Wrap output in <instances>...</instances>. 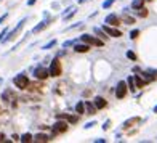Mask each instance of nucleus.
<instances>
[{"label":"nucleus","instance_id":"f257e3e1","mask_svg":"<svg viewBox=\"0 0 157 143\" xmlns=\"http://www.w3.org/2000/svg\"><path fill=\"white\" fill-rule=\"evenodd\" d=\"M13 82H15V85L18 88H27V85H29V79H27L26 74H18V76L13 79Z\"/></svg>","mask_w":157,"mask_h":143},{"label":"nucleus","instance_id":"f03ea898","mask_svg":"<svg viewBox=\"0 0 157 143\" xmlns=\"http://www.w3.org/2000/svg\"><path fill=\"white\" fill-rule=\"evenodd\" d=\"M48 71H50V76H53V77L61 76V71H63V68H61V61L59 60H53L52 64H50Z\"/></svg>","mask_w":157,"mask_h":143},{"label":"nucleus","instance_id":"7ed1b4c3","mask_svg":"<svg viewBox=\"0 0 157 143\" xmlns=\"http://www.w3.org/2000/svg\"><path fill=\"white\" fill-rule=\"evenodd\" d=\"M127 90H128V84L124 82V80H120V82L117 84V87H115V97L124 98L125 95H127Z\"/></svg>","mask_w":157,"mask_h":143},{"label":"nucleus","instance_id":"20e7f679","mask_svg":"<svg viewBox=\"0 0 157 143\" xmlns=\"http://www.w3.org/2000/svg\"><path fill=\"white\" fill-rule=\"evenodd\" d=\"M80 40H82V42H85V43H90V45L103 47V42H101V40H98V39H95V37L90 36V34H83V36L80 37Z\"/></svg>","mask_w":157,"mask_h":143},{"label":"nucleus","instance_id":"39448f33","mask_svg":"<svg viewBox=\"0 0 157 143\" xmlns=\"http://www.w3.org/2000/svg\"><path fill=\"white\" fill-rule=\"evenodd\" d=\"M103 31L107 36H111V37H120L122 36V32L119 29H115V28H112V26H109V24H104L103 26Z\"/></svg>","mask_w":157,"mask_h":143},{"label":"nucleus","instance_id":"423d86ee","mask_svg":"<svg viewBox=\"0 0 157 143\" xmlns=\"http://www.w3.org/2000/svg\"><path fill=\"white\" fill-rule=\"evenodd\" d=\"M66 130H67V124H66V122H61V121L54 122L53 134H61V132H66Z\"/></svg>","mask_w":157,"mask_h":143},{"label":"nucleus","instance_id":"0eeeda50","mask_svg":"<svg viewBox=\"0 0 157 143\" xmlns=\"http://www.w3.org/2000/svg\"><path fill=\"white\" fill-rule=\"evenodd\" d=\"M34 74H35V77L37 79H47V77L50 76V71H47V69H43V68H37L35 71H34Z\"/></svg>","mask_w":157,"mask_h":143},{"label":"nucleus","instance_id":"6e6552de","mask_svg":"<svg viewBox=\"0 0 157 143\" xmlns=\"http://www.w3.org/2000/svg\"><path fill=\"white\" fill-rule=\"evenodd\" d=\"M104 23H106V24H109V26H117L119 24V16L114 15V13H111V15L106 16Z\"/></svg>","mask_w":157,"mask_h":143},{"label":"nucleus","instance_id":"1a4fd4ad","mask_svg":"<svg viewBox=\"0 0 157 143\" xmlns=\"http://www.w3.org/2000/svg\"><path fill=\"white\" fill-rule=\"evenodd\" d=\"M74 50H76L77 53H85L90 50V43H77L76 47H74Z\"/></svg>","mask_w":157,"mask_h":143},{"label":"nucleus","instance_id":"9d476101","mask_svg":"<svg viewBox=\"0 0 157 143\" xmlns=\"http://www.w3.org/2000/svg\"><path fill=\"white\" fill-rule=\"evenodd\" d=\"M95 105H96L98 110H103V108H104L107 103H106V100H104L103 97H96V98H95Z\"/></svg>","mask_w":157,"mask_h":143},{"label":"nucleus","instance_id":"9b49d317","mask_svg":"<svg viewBox=\"0 0 157 143\" xmlns=\"http://www.w3.org/2000/svg\"><path fill=\"white\" fill-rule=\"evenodd\" d=\"M85 106H87V113H88V114H95V113H96V110H98L96 105H91L90 101H87V103H85Z\"/></svg>","mask_w":157,"mask_h":143},{"label":"nucleus","instance_id":"f8f14e48","mask_svg":"<svg viewBox=\"0 0 157 143\" xmlns=\"http://www.w3.org/2000/svg\"><path fill=\"white\" fill-rule=\"evenodd\" d=\"M127 84H128V88H130V90L132 92H135L136 90V82H135V77H128V79H127Z\"/></svg>","mask_w":157,"mask_h":143},{"label":"nucleus","instance_id":"ddd939ff","mask_svg":"<svg viewBox=\"0 0 157 143\" xmlns=\"http://www.w3.org/2000/svg\"><path fill=\"white\" fill-rule=\"evenodd\" d=\"M34 138H35V142H50V140H52L48 135H43V134H37Z\"/></svg>","mask_w":157,"mask_h":143},{"label":"nucleus","instance_id":"4468645a","mask_svg":"<svg viewBox=\"0 0 157 143\" xmlns=\"http://www.w3.org/2000/svg\"><path fill=\"white\" fill-rule=\"evenodd\" d=\"M85 108H87V106H85L83 101H78V103L76 105V111H77L78 114H83L85 113Z\"/></svg>","mask_w":157,"mask_h":143},{"label":"nucleus","instance_id":"2eb2a0df","mask_svg":"<svg viewBox=\"0 0 157 143\" xmlns=\"http://www.w3.org/2000/svg\"><path fill=\"white\" fill-rule=\"evenodd\" d=\"M58 119H67V121L72 122V124H74V122H77V117H76V116H64V114H58Z\"/></svg>","mask_w":157,"mask_h":143},{"label":"nucleus","instance_id":"dca6fc26","mask_svg":"<svg viewBox=\"0 0 157 143\" xmlns=\"http://www.w3.org/2000/svg\"><path fill=\"white\" fill-rule=\"evenodd\" d=\"M47 24H48V21H42V23H40V24H37L35 28L32 29V32H40V31H42L43 28H45Z\"/></svg>","mask_w":157,"mask_h":143},{"label":"nucleus","instance_id":"f3484780","mask_svg":"<svg viewBox=\"0 0 157 143\" xmlns=\"http://www.w3.org/2000/svg\"><path fill=\"white\" fill-rule=\"evenodd\" d=\"M143 3H144V0H135V2L132 3V8H135V10H139L143 6Z\"/></svg>","mask_w":157,"mask_h":143},{"label":"nucleus","instance_id":"a211bd4d","mask_svg":"<svg viewBox=\"0 0 157 143\" xmlns=\"http://www.w3.org/2000/svg\"><path fill=\"white\" fill-rule=\"evenodd\" d=\"M135 82H136V87H144L146 80H143L139 76H135Z\"/></svg>","mask_w":157,"mask_h":143},{"label":"nucleus","instance_id":"6ab92c4d","mask_svg":"<svg viewBox=\"0 0 157 143\" xmlns=\"http://www.w3.org/2000/svg\"><path fill=\"white\" fill-rule=\"evenodd\" d=\"M138 15L141 16V18H146V16H148V10H146L144 6H141V8L138 10Z\"/></svg>","mask_w":157,"mask_h":143},{"label":"nucleus","instance_id":"aec40b11","mask_svg":"<svg viewBox=\"0 0 157 143\" xmlns=\"http://www.w3.org/2000/svg\"><path fill=\"white\" fill-rule=\"evenodd\" d=\"M19 140H21L23 143H26V142H30V140H32V135H30V134H24L21 138H19Z\"/></svg>","mask_w":157,"mask_h":143},{"label":"nucleus","instance_id":"412c9836","mask_svg":"<svg viewBox=\"0 0 157 143\" xmlns=\"http://www.w3.org/2000/svg\"><path fill=\"white\" fill-rule=\"evenodd\" d=\"M54 45H56V40L53 39V40H50L47 45H43V50H48V48H52V47H54Z\"/></svg>","mask_w":157,"mask_h":143},{"label":"nucleus","instance_id":"4be33fe9","mask_svg":"<svg viewBox=\"0 0 157 143\" xmlns=\"http://www.w3.org/2000/svg\"><path fill=\"white\" fill-rule=\"evenodd\" d=\"M124 21L127 23V24H133V23H135V18H132V16H127V15H125V16H124Z\"/></svg>","mask_w":157,"mask_h":143},{"label":"nucleus","instance_id":"5701e85b","mask_svg":"<svg viewBox=\"0 0 157 143\" xmlns=\"http://www.w3.org/2000/svg\"><path fill=\"white\" fill-rule=\"evenodd\" d=\"M114 2H115V0H106V2L103 3V8H109V6H111Z\"/></svg>","mask_w":157,"mask_h":143},{"label":"nucleus","instance_id":"b1692460","mask_svg":"<svg viewBox=\"0 0 157 143\" xmlns=\"http://www.w3.org/2000/svg\"><path fill=\"white\" fill-rule=\"evenodd\" d=\"M138 36H139V31H138V29H135V31H132V32H130V37H132V39H136Z\"/></svg>","mask_w":157,"mask_h":143},{"label":"nucleus","instance_id":"393cba45","mask_svg":"<svg viewBox=\"0 0 157 143\" xmlns=\"http://www.w3.org/2000/svg\"><path fill=\"white\" fill-rule=\"evenodd\" d=\"M74 43H76V40H67V42H64V43H63V47H64V48H67V47L74 45Z\"/></svg>","mask_w":157,"mask_h":143},{"label":"nucleus","instance_id":"a878e982","mask_svg":"<svg viewBox=\"0 0 157 143\" xmlns=\"http://www.w3.org/2000/svg\"><path fill=\"white\" fill-rule=\"evenodd\" d=\"M127 58H130V60H136V55L133 52H127Z\"/></svg>","mask_w":157,"mask_h":143},{"label":"nucleus","instance_id":"bb28decb","mask_svg":"<svg viewBox=\"0 0 157 143\" xmlns=\"http://www.w3.org/2000/svg\"><path fill=\"white\" fill-rule=\"evenodd\" d=\"M136 121H138V119H130V121H127V122L124 124V127H128L130 124H133V122H136Z\"/></svg>","mask_w":157,"mask_h":143},{"label":"nucleus","instance_id":"cd10ccee","mask_svg":"<svg viewBox=\"0 0 157 143\" xmlns=\"http://www.w3.org/2000/svg\"><path fill=\"white\" fill-rule=\"evenodd\" d=\"M93 125H96V122H87V124H85V129H90V127H93Z\"/></svg>","mask_w":157,"mask_h":143},{"label":"nucleus","instance_id":"c85d7f7f","mask_svg":"<svg viewBox=\"0 0 157 143\" xmlns=\"http://www.w3.org/2000/svg\"><path fill=\"white\" fill-rule=\"evenodd\" d=\"M5 34H8V29H6V28L2 31V34H0V42H2V40H3V37H2V36H5Z\"/></svg>","mask_w":157,"mask_h":143},{"label":"nucleus","instance_id":"c756f323","mask_svg":"<svg viewBox=\"0 0 157 143\" xmlns=\"http://www.w3.org/2000/svg\"><path fill=\"white\" fill-rule=\"evenodd\" d=\"M109 124H111V121H106V122H104V125H103L104 130H107V129H109Z\"/></svg>","mask_w":157,"mask_h":143},{"label":"nucleus","instance_id":"7c9ffc66","mask_svg":"<svg viewBox=\"0 0 157 143\" xmlns=\"http://www.w3.org/2000/svg\"><path fill=\"white\" fill-rule=\"evenodd\" d=\"M5 19H6V15H3V16H2V18H0V24H2V23H3V21H5Z\"/></svg>","mask_w":157,"mask_h":143},{"label":"nucleus","instance_id":"2f4dec72","mask_svg":"<svg viewBox=\"0 0 157 143\" xmlns=\"http://www.w3.org/2000/svg\"><path fill=\"white\" fill-rule=\"evenodd\" d=\"M95 142H96V143H103V142H104V138H96Z\"/></svg>","mask_w":157,"mask_h":143},{"label":"nucleus","instance_id":"473e14b6","mask_svg":"<svg viewBox=\"0 0 157 143\" xmlns=\"http://www.w3.org/2000/svg\"><path fill=\"white\" fill-rule=\"evenodd\" d=\"M34 3H35V0H29V2H27V5H34Z\"/></svg>","mask_w":157,"mask_h":143},{"label":"nucleus","instance_id":"72a5a7b5","mask_svg":"<svg viewBox=\"0 0 157 143\" xmlns=\"http://www.w3.org/2000/svg\"><path fill=\"white\" fill-rule=\"evenodd\" d=\"M85 2V0H78V3H83Z\"/></svg>","mask_w":157,"mask_h":143},{"label":"nucleus","instance_id":"f704fd0d","mask_svg":"<svg viewBox=\"0 0 157 143\" xmlns=\"http://www.w3.org/2000/svg\"><path fill=\"white\" fill-rule=\"evenodd\" d=\"M154 113H157V106H156V108H154Z\"/></svg>","mask_w":157,"mask_h":143}]
</instances>
